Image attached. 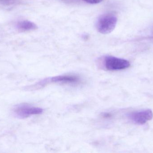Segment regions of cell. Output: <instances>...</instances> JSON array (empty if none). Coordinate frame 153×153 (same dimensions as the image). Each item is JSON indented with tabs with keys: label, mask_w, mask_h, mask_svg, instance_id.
Masks as SVG:
<instances>
[{
	"label": "cell",
	"mask_w": 153,
	"mask_h": 153,
	"mask_svg": "<svg viewBox=\"0 0 153 153\" xmlns=\"http://www.w3.org/2000/svg\"><path fill=\"white\" fill-rule=\"evenodd\" d=\"M81 82L80 77L73 75H58L51 78H46L41 80L34 85L29 86L28 90H35L45 87L51 83L62 84H77Z\"/></svg>",
	"instance_id": "cell-1"
},
{
	"label": "cell",
	"mask_w": 153,
	"mask_h": 153,
	"mask_svg": "<svg viewBox=\"0 0 153 153\" xmlns=\"http://www.w3.org/2000/svg\"><path fill=\"white\" fill-rule=\"evenodd\" d=\"M117 18L114 14L108 13L102 15L98 19L96 28L99 32L107 34L112 32L116 28Z\"/></svg>",
	"instance_id": "cell-2"
},
{
	"label": "cell",
	"mask_w": 153,
	"mask_h": 153,
	"mask_svg": "<svg viewBox=\"0 0 153 153\" xmlns=\"http://www.w3.org/2000/svg\"><path fill=\"white\" fill-rule=\"evenodd\" d=\"M13 111V113L16 117L22 119L34 115L42 114L43 109L28 104H22L15 106Z\"/></svg>",
	"instance_id": "cell-3"
},
{
	"label": "cell",
	"mask_w": 153,
	"mask_h": 153,
	"mask_svg": "<svg viewBox=\"0 0 153 153\" xmlns=\"http://www.w3.org/2000/svg\"><path fill=\"white\" fill-rule=\"evenodd\" d=\"M103 65L108 71H119L127 69L130 66V64L126 59L108 56L104 58Z\"/></svg>",
	"instance_id": "cell-4"
},
{
	"label": "cell",
	"mask_w": 153,
	"mask_h": 153,
	"mask_svg": "<svg viewBox=\"0 0 153 153\" xmlns=\"http://www.w3.org/2000/svg\"><path fill=\"white\" fill-rule=\"evenodd\" d=\"M153 113L150 110L134 112L130 115L131 120L136 124L143 125L153 118Z\"/></svg>",
	"instance_id": "cell-5"
},
{
	"label": "cell",
	"mask_w": 153,
	"mask_h": 153,
	"mask_svg": "<svg viewBox=\"0 0 153 153\" xmlns=\"http://www.w3.org/2000/svg\"><path fill=\"white\" fill-rule=\"evenodd\" d=\"M17 27L22 31H29L37 29V26L32 22L28 20L22 21L18 22Z\"/></svg>",
	"instance_id": "cell-6"
},
{
	"label": "cell",
	"mask_w": 153,
	"mask_h": 153,
	"mask_svg": "<svg viewBox=\"0 0 153 153\" xmlns=\"http://www.w3.org/2000/svg\"><path fill=\"white\" fill-rule=\"evenodd\" d=\"M84 1L91 4H98L102 1L103 0H83Z\"/></svg>",
	"instance_id": "cell-7"
},
{
	"label": "cell",
	"mask_w": 153,
	"mask_h": 153,
	"mask_svg": "<svg viewBox=\"0 0 153 153\" xmlns=\"http://www.w3.org/2000/svg\"><path fill=\"white\" fill-rule=\"evenodd\" d=\"M151 38L152 39H153V37Z\"/></svg>",
	"instance_id": "cell-8"
},
{
	"label": "cell",
	"mask_w": 153,
	"mask_h": 153,
	"mask_svg": "<svg viewBox=\"0 0 153 153\" xmlns=\"http://www.w3.org/2000/svg\"><path fill=\"white\" fill-rule=\"evenodd\" d=\"M0 1H1V0H0Z\"/></svg>",
	"instance_id": "cell-9"
}]
</instances>
